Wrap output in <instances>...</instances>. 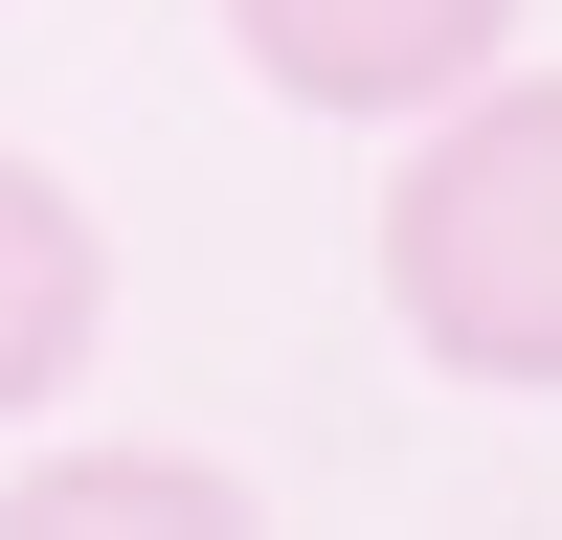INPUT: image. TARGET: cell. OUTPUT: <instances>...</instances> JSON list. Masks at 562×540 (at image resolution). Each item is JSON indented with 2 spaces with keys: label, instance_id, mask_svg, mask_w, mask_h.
<instances>
[{
  "label": "cell",
  "instance_id": "1",
  "mask_svg": "<svg viewBox=\"0 0 562 540\" xmlns=\"http://www.w3.org/2000/svg\"><path fill=\"white\" fill-rule=\"evenodd\" d=\"M383 315H405V360H450V383L562 405V68L495 45V68L428 113V158L383 180Z\"/></svg>",
  "mask_w": 562,
  "mask_h": 540
},
{
  "label": "cell",
  "instance_id": "2",
  "mask_svg": "<svg viewBox=\"0 0 562 540\" xmlns=\"http://www.w3.org/2000/svg\"><path fill=\"white\" fill-rule=\"evenodd\" d=\"M225 45H248L293 113H450V90L518 45V0H225Z\"/></svg>",
  "mask_w": 562,
  "mask_h": 540
},
{
  "label": "cell",
  "instance_id": "3",
  "mask_svg": "<svg viewBox=\"0 0 562 540\" xmlns=\"http://www.w3.org/2000/svg\"><path fill=\"white\" fill-rule=\"evenodd\" d=\"M90 338H113V248L45 158H0V428H45L90 383Z\"/></svg>",
  "mask_w": 562,
  "mask_h": 540
},
{
  "label": "cell",
  "instance_id": "4",
  "mask_svg": "<svg viewBox=\"0 0 562 540\" xmlns=\"http://www.w3.org/2000/svg\"><path fill=\"white\" fill-rule=\"evenodd\" d=\"M113 518L225 540V518H248V473H203V450H23V473H0V540H113Z\"/></svg>",
  "mask_w": 562,
  "mask_h": 540
}]
</instances>
